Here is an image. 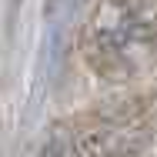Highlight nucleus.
Returning <instances> with one entry per match:
<instances>
[{
  "label": "nucleus",
  "mask_w": 157,
  "mask_h": 157,
  "mask_svg": "<svg viewBox=\"0 0 157 157\" xmlns=\"http://www.w3.org/2000/svg\"><path fill=\"white\" fill-rule=\"evenodd\" d=\"M147 20L134 0H100L90 24V50L97 67L121 70L134 60L137 47L144 44Z\"/></svg>",
  "instance_id": "obj_1"
}]
</instances>
